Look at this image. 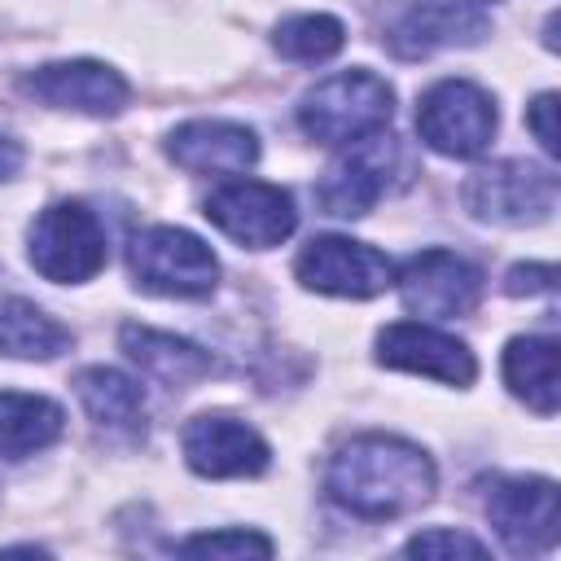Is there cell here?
<instances>
[{
    "label": "cell",
    "instance_id": "cell-10",
    "mask_svg": "<svg viewBox=\"0 0 561 561\" xmlns=\"http://www.w3.org/2000/svg\"><path fill=\"white\" fill-rule=\"evenodd\" d=\"M399 298L421 320H460L482 298V272L451 250H421L394 272Z\"/></svg>",
    "mask_w": 561,
    "mask_h": 561
},
{
    "label": "cell",
    "instance_id": "cell-7",
    "mask_svg": "<svg viewBox=\"0 0 561 561\" xmlns=\"http://www.w3.org/2000/svg\"><path fill=\"white\" fill-rule=\"evenodd\" d=\"M206 219L232 237L237 245L250 250H272L280 241H289V232L298 228V210L294 197L280 184H263V180H228L206 197Z\"/></svg>",
    "mask_w": 561,
    "mask_h": 561
},
{
    "label": "cell",
    "instance_id": "cell-12",
    "mask_svg": "<svg viewBox=\"0 0 561 561\" xmlns=\"http://www.w3.org/2000/svg\"><path fill=\"white\" fill-rule=\"evenodd\" d=\"M180 451L197 478H259L272 460L263 434L224 412L193 416L180 434Z\"/></svg>",
    "mask_w": 561,
    "mask_h": 561
},
{
    "label": "cell",
    "instance_id": "cell-26",
    "mask_svg": "<svg viewBox=\"0 0 561 561\" xmlns=\"http://www.w3.org/2000/svg\"><path fill=\"white\" fill-rule=\"evenodd\" d=\"M526 127L535 131V140L543 145L548 158L561 153V140H557V92H539V96L526 105Z\"/></svg>",
    "mask_w": 561,
    "mask_h": 561
},
{
    "label": "cell",
    "instance_id": "cell-24",
    "mask_svg": "<svg viewBox=\"0 0 561 561\" xmlns=\"http://www.w3.org/2000/svg\"><path fill=\"white\" fill-rule=\"evenodd\" d=\"M408 557H486V543L465 530H421L403 543Z\"/></svg>",
    "mask_w": 561,
    "mask_h": 561
},
{
    "label": "cell",
    "instance_id": "cell-8",
    "mask_svg": "<svg viewBox=\"0 0 561 561\" xmlns=\"http://www.w3.org/2000/svg\"><path fill=\"white\" fill-rule=\"evenodd\" d=\"M491 35L482 0H416L386 26V48L403 61H421L447 48H473Z\"/></svg>",
    "mask_w": 561,
    "mask_h": 561
},
{
    "label": "cell",
    "instance_id": "cell-19",
    "mask_svg": "<svg viewBox=\"0 0 561 561\" xmlns=\"http://www.w3.org/2000/svg\"><path fill=\"white\" fill-rule=\"evenodd\" d=\"M66 430L61 403L26 390H0V456L26 460L44 447H53Z\"/></svg>",
    "mask_w": 561,
    "mask_h": 561
},
{
    "label": "cell",
    "instance_id": "cell-20",
    "mask_svg": "<svg viewBox=\"0 0 561 561\" xmlns=\"http://www.w3.org/2000/svg\"><path fill=\"white\" fill-rule=\"evenodd\" d=\"M504 386L539 416H552L557 412V342L552 337H513L504 346Z\"/></svg>",
    "mask_w": 561,
    "mask_h": 561
},
{
    "label": "cell",
    "instance_id": "cell-6",
    "mask_svg": "<svg viewBox=\"0 0 561 561\" xmlns=\"http://www.w3.org/2000/svg\"><path fill=\"white\" fill-rule=\"evenodd\" d=\"M495 101L469 79H438L416 105L421 140L443 158H478L495 136Z\"/></svg>",
    "mask_w": 561,
    "mask_h": 561
},
{
    "label": "cell",
    "instance_id": "cell-4",
    "mask_svg": "<svg viewBox=\"0 0 561 561\" xmlns=\"http://www.w3.org/2000/svg\"><path fill=\"white\" fill-rule=\"evenodd\" d=\"M26 259L53 285H83L105 267V228L83 202H53L26 232Z\"/></svg>",
    "mask_w": 561,
    "mask_h": 561
},
{
    "label": "cell",
    "instance_id": "cell-25",
    "mask_svg": "<svg viewBox=\"0 0 561 561\" xmlns=\"http://www.w3.org/2000/svg\"><path fill=\"white\" fill-rule=\"evenodd\" d=\"M552 289H557L552 263H517L504 272V294H513V298H535V294H552Z\"/></svg>",
    "mask_w": 561,
    "mask_h": 561
},
{
    "label": "cell",
    "instance_id": "cell-22",
    "mask_svg": "<svg viewBox=\"0 0 561 561\" xmlns=\"http://www.w3.org/2000/svg\"><path fill=\"white\" fill-rule=\"evenodd\" d=\"M342 44H346V26L333 13H294L272 31V48L302 66L329 61L333 53H342Z\"/></svg>",
    "mask_w": 561,
    "mask_h": 561
},
{
    "label": "cell",
    "instance_id": "cell-11",
    "mask_svg": "<svg viewBox=\"0 0 561 561\" xmlns=\"http://www.w3.org/2000/svg\"><path fill=\"white\" fill-rule=\"evenodd\" d=\"M22 92L35 96L39 105L75 110V114H92V118H114L131 101L127 79L105 61H48V66H35V70L22 75Z\"/></svg>",
    "mask_w": 561,
    "mask_h": 561
},
{
    "label": "cell",
    "instance_id": "cell-2",
    "mask_svg": "<svg viewBox=\"0 0 561 561\" xmlns=\"http://www.w3.org/2000/svg\"><path fill=\"white\" fill-rule=\"evenodd\" d=\"M394 114V88L373 70H342L316 83L298 105V127L320 145H355L386 131Z\"/></svg>",
    "mask_w": 561,
    "mask_h": 561
},
{
    "label": "cell",
    "instance_id": "cell-3",
    "mask_svg": "<svg viewBox=\"0 0 561 561\" xmlns=\"http://www.w3.org/2000/svg\"><path fill=\"white\" fill-rule=\"evenodd\" d=\"M127 267L140 289L162 298H206L219 285V259L210 245L197 232L171 224L136 232L127 245Z\"/></svg>",
    "mask_w": 561,
    "mask_h": 561
},
{
    "label": "cell",
    "instance_id": "cell-16",
    "mask_svg": "<svg viewBox=\"0 0 561 561\" xmlns=\"http://www.w3.org/2000/svg\"><path fill=\"white\" fill-rule=\"evenodd\" d=\"M167 158L193 175H237L259 162V136L232 118H188L167 136Z\"/></svg>",
    "mask_w": 561,
    "mask_h": 561
},
{
    "label": "cell",
    "instance_id": "cell-23",
    "mask_svg": "<svg viewBox=\"0 0 561 561\" xmlns=\"http://www.w3.org/2000/svg\"><path fill=\"white\" fill-rule=\"evenodd\" d=\"M180 557H272L276 543L259 530L245 526H228V530H206V535H188L180 548Z\"/></svg>",
    "mask_w": 561,
    "mask_h": 561
},
{
    "label": "cell",
    "instance_id": "cell-1",
    "mask_svg": "<svg viewBox=\"0 0 561 561\" xmlns=\"http://www.w3.org/2000/svg\"><path fill=\"white\" fill-rule=\"evenodd\" d=\"M438 486V469L425 447L394 434H359L337 447L324 469V491L355 517H403L430 504Z\"/></svg>",
    "mask_w": 561,
    "mask_h": 561
},
{
    "label": "cell",
    "instance_id": "cell-15",
    "mask_svg": "<svg viewBox=\"0 0 561 561\" xmlns=\"http://www.w3.org/2000/svg\"><path fill=\"white\" fill-rule=\"evenodd\" d=\"M377 364L399 368V373H416V377H434L443 386H469L478 377V359L473 351L421 320H399L386 324L377 333Z\"/></svg>",
    "mask_w": 561,
    "mask_h": 561
},
{
    "label": "cell",
    "instance_id": "cell-9",
    "mask_svg": "<svg viewBox=\"0 0 561 561\" xmlns=\"http://www.w3.org/2000/svg\"><path fill=\"white\" fill-rule=\"evenodd\" d=\"M294 276L302 289L329 298H377L386 285H394L390 259L351 237H311L294 259Z\"/></svg>",
    "mask_w": 561,
    "mask_h": 561
},
{
    "label": "cell",
    "instance_id": "cell-27",
    "mask_svg": "<svg viewBox=\"0 0 561 561\" xmlns=\"http://www.w3.org/2000/svg\"><path fill=\"white\" fill-rule=\"evenodd\" d=\"M22 171V145L13 136H0V180H13Z\"/></svg>",
    "mask_w": 561,
    "mask_h": 561
},
{
    "label": "cell",
    "instance_id": "cell-13",
    "mask_svg": "<svg viewBox=\"0 0 561 561\" xmlns=\"http://www.w3.org/2000/svg\"><path fill=\"white\" fill-rule=\"evenodd\" d=\"M486 517L500 543L517 557L552 552L557 543V482L552 478H500L486 495Z\"/></svg>",
    "mask_w": 561,
    "mask_h": 561
},
{
    "label": "cell",
    "instance_id": "cell-21",
    "mask_svg": "<svg viewBox=\"0 0 561 561\" xmlns=\"http://www.w3.org/2000/svg\"><path fill=\"white\" fill-rule=\"evenodd\" d=\"M70 351V329L26 298L0 302V355L9 359H57Z\"/></svg>",
    "mask_w": 561,
    "mask_h": 561
},
{
    "label": "cell",
    "instance_id": "cell-18",
    "mask_svg": "<svg viewBox=\"0 0 561 561\" xmlns=\"http://www.w3.org/2000/svg\"><path fill=\"white\" fill-rule=\"evenodd\" d=\"M75 394H79L83 412L92 416V425H101L110 434H140L145 430V390L127 373L92 364L75 377Z\"/></svg>",
    "mask_w": 561,
    "mask_h": 561
},
{
    "label": "cell",
    "instance_id": "cell-5",
    "mask_svg": "<svg viewBox=\"0 0 561 561\" xmlns=\"http://www.w3.org/2000/svg\"><path fill=\"white\" fill-rule=\"evenodd\" d=\"M460 197L478 224L526 228V224H543L557 210V175L539 162L504 158V162L478 167L465 180Z\"/></svg>",
    "mask_w": 561,
    "mask_h": 561
},
{
    "label": "cell",
    "instance_id": "cell-14",
    "mask_svg": "<svg viewBox=\"0 0 561 561\" xmlns=\"http://www.w3.org/2000/svg\"><path fill=\"white\" fill-rule=\"evenodd\" d=\"M346 153L324 171L320 188H316V202L324 215L333 219H359L377 206V197L386 193L390 184V171H394V140L386 131H373L355 145H342Z\"/></svg>",
    "mask_w": 561,
    "mask_h": 561
},
{
    "label": "cell",
    "instance_id": "cell-17",
    "mask_svg": "<svg viewBox=\"0 0 561 561\" xmlns=\"http://www.w3.org/2000/svg\"><path fill=\"white\" fill-rule=\"evenodd\" d=\"M118 346L127 351V359H131L140 373H149V377L162 381V386H193V381H202V377L215 373L210 351H202V346L188 342V337L149 329V324H123V329H118Z\"/></svg>",
    "mask_w": 561,
    "mask_h": 561
}]
</instances>
